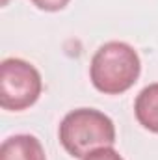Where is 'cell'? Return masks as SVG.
<instances>
[{
	"mask_svg": "<svg viewBox=\"0 0 158 160\" xmlns=\"http://www.w3.org/2000/svg\"><path fill=\"white\" fill-rule=\"evenodd\" d=\"M7 4V0H2V6H6Z\"/></svg>",
	"mask_w": 158,
	"mask_h": 160,
	"instance_id": "ba28073f",
	"label": "cell"
},
{
	"mask_svg": "<svg viewBox=\"0 0 158 160\" xmlns=\"http://www.w3.org/2000/svg\"><path fill=\"white\" fill-rule=\"evenodd\" d=\"M41 89L43 80L32 63L21 58H6L0 63V106L4 110L30 108L39 99Z\"/></svg>",
	"mask_w": 158,
	"mask_h": 160,
	"instance_id": "3957f363",
	"label": "cell"
},
{
	"mask_svg": "<svg viewBox=\"0 0 158 160\" xmlns=\"http://www.w3.org/2000/svg\"><path fill=\"white\" fill-rule=\"evenodd\" d=\"M141 71V62L134 47L123 41L104 43L89 65L91 84L104 95H121L130 89Z\"/></svg>",
	"mask_w": 158,
	"mask_h": 160,
	"instance_id": "6da1fadb",
	"label": "cell"
},
{
	"mask_svg": "<svg viewBox=\"0 0 158 160\" xmlns=\"http://www.w3.org/2000/svg\"><path fill=\"white\" fill-rule=\"evenodd\" d=\"M134 114L143 128L158 134V82L149 84L138 93Z\"/></svg>",
	"mask_w": 158,
	"mask_h": 160,
	"instance_id": "5b68a950",
	"label": "cell"
},
{
	"mask_svg": "<svg viewBox=\"0 0 158 160\" xmlns=\"http://www.w3.org/2000/svg\"><path fill=\"white\" fill-rule=\"evenodd\" d=\"M84 160H123V157L114 147H99V149L91 151Z\"/></svg>",
	"mask_w": 158,
	"mask_h": 160,
	"instance_id": "8992f818",
	"label": "cell"
},
{
	"mask_svg": "<svg viewBox=\"0 0 158 160\" xmlns=\"http://www.w3.org/2000/svg\"><path fill=\"white\" fill-rule=\"evenodd\" d=\"M36 8H39L43 11H60L63 9L71 0H30Z\"/></svg>",
	"mask_w": 158,
	"mask_h": 160,
	"instance_id": "52a82bcc",
	"label": "cell"
},
{
	"mask_svg": "<svg viewBox=\"0 0 158 160\" xmlns=\"http://www.w3.org/2000/svg\"><path fill=\"white\" fill-rule=\"evenodd\" d=\"M0 160H47L41 142L32 134H15L4 140Z\"/></svg>",
	"mask_w": 158,
	"mask_h": 160,
	"instance_id": "277c9868",
	"label": "cell"
},
{
	"mask_svg": "<svg viewBox=\"0 0 158 160\" xmlns=\"http://www.w3.org/2000/svg\"><path fill=\"white\" fill-rule=\"evenodd\" d=\"M58 136L71 157L84 160L91 151L116 143V125L95 108H78L63 118Z\"/></svg>",
	"mask_w": 158,
	"mask_h": 160,
	"instance_id": "7a4b0ae2",
	"label": "cell"
}]
</instances>
